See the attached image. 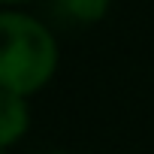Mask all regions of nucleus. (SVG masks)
<instances>
[{
    "label": "nucleus",
    "instance_id": "20e7f679",
    "mask_svg": "<svg viewBox=\"0 0 154 154\" xmlns=\"http://www.w3.org/2000/svg\"><path fill=\"white\" fill-rule=\"evenodd\" d=\"M0 3H27V0H0Z\"/></svg>",
    "mask_w": 154,
    "mask_h": 154
},
{
    "label": "nucleus",
    "instance_id": "f03ea898",
    "mask_svg": "<svg viewBox=\"0 0 154 154\" xmlns=\"http://www.w3.org/2000/svg\"><path fill=\"white\" fill-rule=\"evenodd\" d=\"M30 127V109L27 97L0 91V148L15 145Z\"/></svg>",
    "mask_w": 154,
    "mask_h": 154
},
{
    "label": "nucleus",
    "instance_id": "f257e3e1",
    "mask_svg": "<svg viewBox=\"0 0 154 154\" xmlns=\"http://www.w3.org/2000/svg\"><path fill=\"white\" fill-rule=\"evenodd\" d=\"M57 69L51 30L27 12H0V91L30 97L42 91Z\"/></svg>",
    "mask_w": 154,
    "mask_h": 154
},
{
    "label": "nucleus",
    "instance_id": "7ed1b4c3",
    "mask_svg": "<svg viewBox=\"0 0 154 154\" xmlns=\"http://www.w3.org/2000/svg\"><path fill=\"white\" fill-rule=\"evenodd\" d=\"M112 0H57V9L72 18V21H82V24H91V21H100L106 15Z\"/></svg>",
    "mask_w": 154,
    "mask_h": 154
},
{
    "label": "nucleus",
    "instance_id": "423d86ee",
    "mask_svg": "<svg viewBox=\"0 0 154 154\" xmlns=\"http://www.w3.org/2000/svg\"><path fill=\"white\" fill-rule=\"evenodd\" d=\"M0 154H3V148H0Z\"/></svg>",
    "mask_w": 154,
    "mask_h": 154
},
{
    "label": "nucleus",
    "instance_id": "39448f33",
    "mask_svg": "<svg viewBox=\"0 0 154 154\" xmlns=\"http://www.w3.org/2000/svg\"><path fill=\"white\" fill-rule=\"evenodd\" d=\"M51 154H63V151H51Z\"/></svg>",
    "mask_w": 154,
    "mask_h": 154
}]
</instances>
